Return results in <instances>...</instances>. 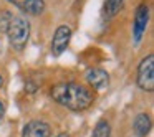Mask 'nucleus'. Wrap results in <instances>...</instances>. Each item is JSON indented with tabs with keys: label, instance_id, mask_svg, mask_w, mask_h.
<instances>
[{
	"label": "nucleus",
	"instance_id": "obj_6",
	"mask_svg": "<svg viewBox=\"0 0 154 137\" xmlns=\"http://www.w3.org/2000/svg\"><path fill=\"white\" fill-rule=\"evenodd\" d=\"M86 81L93 89H106L109 84V76L101 68H91L86 71Z\"/></svg>",
	"mask_w": 154,
	"mask_h": 137
},
{
	"label": "nucleus",
	"instance_id": "obj_15",
	"mask_svg": "<svg viewBox=\"0 0 154 137\" xmlns=\"http://www.w3.org/2000/svg\"><path fill=\"white\" fill-rule=\"evenodd\" d=\"M58 137H70V136H68V134H65V132H63V134H60V136H58Z\"/></svg>",
	"mask_w": 154,
	"mask_h": 137
},
{
	"label": "nucleus",
	"instance_id": "obj_12",
	"mask_svg": "<svg viewBox=\"0 0 154 137\" xmlns=\"http://www.w3.org/2000/svg\"><path fill=\"white\" fill-rule=\"evenodd\" d=\"M12 18H14V13L10 10H0V33H7L8 31Z\"/></svg>",
	"mask_w": 154,
	"mask_h": 137
},
{
	"label": "nucleus",
	"instance_id": "obj_4",
	"mask_svg": "<svg viewBox=\"0 0 154 137\" xmlns=\"http://www.w3.org/2000/svg\"><path fill=\"white\" fill-rule=\"evenodd\" d=\"M147 22H149V7L146 4L139 5L134 13V22H133V40L134 43H139L143 40V35L146 33Z\"/></svg>",
	"mask_w": 154,
	"mask_h": 137
},
{
	"label": "nucleus",
	"instance_id": "obj_13",
	"mask_svg": "<svg viewBox=\"0 0 154 137\" xmlns=\"http://www.w3.org/2000/svg\"><path fill=\"white\" fill-rule=\"evenodd\" d=\"M4 112H5V107H4V104H2V101H0V119L4 117Z\"/></svg>",
	"mask_w": 154,
	"mask_h": 137
},
{
	"label": "nucleus",
	"instance_id": "obj_5",
	"mask_svg": "<svg viewBox=\"0 0 154 137\" xmlns=\"http://www.w3.org/2000/svg\"><path fill=\"white\" fill-rule=\"evenodd\" d=\"M71 35H73V31H71V28L68 25H60L57 28L53 40H51V53H53V56H60L66 50V46L70 45Z\"/></svg>",
	"mask_w": 154,
	"mask_h": 137
},
{
	"label": "nucleus",
	"instance_id": "obj_11",
	"mask_svg": "<svg viewBox=\"0 0 154 137\" xmlns=\"http://www.w3.org/2000/svg\"><path fill=\"white\" fill-rule=\"evenodd\" d=\"M111 136V126L106 119H101L96 122L93 130V137H109Z\"/></svg>",
	"mask_w": 154,
	"mask_h": 137
},
{
	"label": "nucleus",
	"instance_id": "obj_7",
	"mask_svg": "<svg viewBox=\"0 0 154 137\" xmlns=\"http://www.w3.org/2000/svg\"><path fill=\"white\" fill-rule=\"evenodd\" d=\"M51 129L43 121H32L23 127L22 137H50Z\"/></svg>",
	"mask_w": 154,
	"mask_h": 137
},
{
	"label": "nucleus",
	"instance_id": "obj_2",
	"mask_svg": "<svg viewBox=\"0 0 154 137\" xmlns=\"http://www.w3.org/2000/svg\"><path fill=\"white\" fill-rule=\"evenodd\" d=\"M7 35H8V41L15 50H23V46L28 41V37H30V23H28V20L23 17H15L14 15Z\"/></svg>",
	"mask_w": 154,
	"mask_h": 137
},
{
	"label": "nucleus",
	"instance_id": "obj_14",
	"mask_svg": "<svg viewBox=\"0 0 154 137\" xmlns=\"http://www.w3.org/2000/svg\"><path fill=\"white\" fill-rule=\"evenodd\" d=\"M2 86H4V78H2V74H0V89H2Z\"/></svg>",
	"mask_w": 154,
	"mask_h": 137
},
{
	"label": "nucleus",
	"instance_id": "obj_9",
	"mask_svg": "<svg viewBox=\"0 0 154 137\" xmlns=\"http://www.w3.org/2000/svg\"><path fill=\"white\" fill-rule=\"evenodd\" d=\"M151 130V117L147 114H137L136 119H134V132L139 137L147 136Z\"/></svg>",
	"mask_w": 154,
	"mask_h": 137
},
{
	"label": "nucleus",
	"instance_id": "obj_1",
	"mask_svg": "<svg viewBox=\"0 0 154 137\" xmlns=\"http://www.w3.org/2000/svg\"><path fill=\"white\" fill-rule=\"evenodd\" d=\"M51 97L71 111H85L93 104L94 94L90 88L78 83H60L51 88Z\"/></svg>",
	"mask_w": 154,
	"mask_h": 137
},
{
	"label": "nucleus",
	"instance_id": "obj_8",
	"mask_svg": "<svg viewBox=\"0 0 154 137\" xmlns=\"http://www.w3.org/2000/svg\"><path fill=\"white\" fill-rule=\"evenodd\" d=\"M14 4L17 8H20L27 15H40L45 10V2L43 0H8Z\"/></svg>",
	"mask_w": 154,
	"mask_h": 137
},
{
	"label": "nucleus",
	"instance_id": "obj_3",
	"mask_svg": "<svg viewBox=\"0 0 154 137\" xmlns=\"http://www.w3.org/2000/svg\"><path fill=\"white\" fill-rule=\"evenodd\" d=\"M137 86L143 91H151L154 89V55H147L143 58V61L137 66Z\"/></svg>",
	"mask_w": 154,
	"mask_h": 137
},
{
	"label": "nucleus",
	"instance_id": "obj_10",
	"mask_svg": "<svg viewBox=\"0 0 154 137\" xmlns=\"http://www.w3.org/2000/svg\"><path fill=\"white\" fill-rule=\"evenodd\" d=\"M124 0H106L104 2V17L106 18H113L116 17L118 13L123 8Z\"/></svg>",
	"mask_w": 154,
	"mask_h": 137
}]
</instances>
